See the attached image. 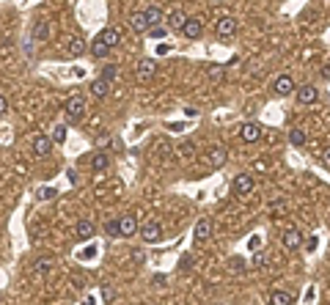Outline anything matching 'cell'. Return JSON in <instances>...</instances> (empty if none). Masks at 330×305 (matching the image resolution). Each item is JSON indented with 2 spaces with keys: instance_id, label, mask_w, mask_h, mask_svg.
<instances>
[{
  "instance_id": "6da1fadb",
  "label": "cell",
  "mask_w": 330,
  "mask_h": 305,
  "mask_svg": "<svg viewBox=\"0 0 330 305\" xmlns=\"http://www.w3.org/2000/svg\"><path fill=\"white\" fill-rule=\"evenodd\" d=\"M66 119L69 124H80L82 119H86V99L82 96H72L66 102Z\"/></svg>"
},
{
  "instance_id": "7a4b0ae2",
  "label": "cell",
  "mask_w": 330,
  "mask_h": 305,
  "mask_svg": "<svg viewBox=\"0 0 330 305\" xmlns=\"http://www.w3.org/2000/svg\"><path fill=\"white\" fill-rule=\"evenodd\" d=\"M262 135H264V130H262L259 121H245V124L239 127V138H242L245 143H256V140H262Z\"/></svg>"
},
{
  "instance_id": "3957f363",
  "label": "cell",
  "mask_w": 330,
  "mask_h": 305,
  "mask_svg": "<svg viewBox=\"0 0 330 305\" xmlns=\"http://www.w3.org/2000/svg\"><path fill=\"white\" fill-rule=\"evenodd\" d=\"M138 231H140V237H143V242H160V237H162V226L154 220L143 223V228H138Z\"/></svg>"
},
{
  "instance_id": "277c9868",
  "label": "cell",
  "mask_w": 330,
  "mask_h": 305,
  "mask_svg": "<svg viewBox=\"0 0 330 305\" xmlns=\"http://www.w3.org/2000/svg\"><path fill=\"white\" fill-rule=\"evenodd\" d=\"M138 218H132V215H124V218L119 220V237L124 239H129V237H135L138 234Z\"/></svg>"
},
{
  "instance_id": "5b68a950",
  "label": "cell",
  "mask_w": 330,
  "mask_h": 305,
  "mask_svg": "<svg viewBox=\"0 0 330 305\" xmlns=\"http://www.w3.org/2000/svg\"><path fill=\"white\" fill-rule=\"evenodd\" d=\"M228 160V151L223 149V146H212L209 154H206V162H209V168H223Z\"/></svg>"
},
{
  "instance_id": "8992f818",
  "label": "cell",
  "mask_w": 330,
  "mask_h": 305,
  "mask_svg": "<svg viewBox=\"0 0 330 305\" xmlns=\"http://www.w3.org/2000/svg\"><path fill=\"white\" fill-rule=\"evenodd\" d=\"M182 33H185L187 39H201V33H204V22L198 20V17H193V20H187L185 25H182Z\"/></svg>"
},
{
  "instance_id": "52a82bcc",
  "label": "cell",
  "mask_w": 330,
  "mask_h": 305,
  "mask_svg": "<svg viewBox=\"0 0 330 305\" xmlns=\"http://www.w3.org/2000/svg\"><path fill=\"white\" fill-rule=\"evenodd\" d=\"M97 39H99V42H102L105 47H108V50H113V47H119V44H121V33L116 31V28H105V31L99 33Z\"/></svg>"
},
{
  "instance_id": "ba28073f",
  "label": "cell",
  "mask_w": 330,
  "mask_h": 305,
  "mask_svg": "<svg viewBox=\"0 0 330 305\" xmlns=\"http://www.w3.org/2000/svg\"><path fill=\"white\" fill-rule=\"evenodd\" d=\"M234 192H237V195H248V192H253V176L251 173H239L237 179H234Z\"/></svg>"
},
{
  "instance_id": "9c48e42d",
  "label": "cell",
  "mask_w": 330,
  "mask_h": 305,
  "mask_svg": "<svg viewBox=\"0 0 330 305\" xmlns=\"http://www.w3.org/2000/svg\"><path fill=\"white\" fill-rule=\"evenodd\" d=\"M135 74H138V80H151V77L157 74V63L146 58V61H140V63H138V69H135Z\"/></svg>"
},
{
  "instance_id": "30bf717a",
  "label": "cell",
  "mask_w": 330,
  "mask_h": 305,
  "mask_svg": "<svg viewBox=\"0 0 330 305\" xmlns=\"http://www.w3.org/2000/svg\"><path fill=\"white\" fill-rule=\"evenodd\" d=\"M234 33H237V20H234V17H223V20L217 22V36L228 39V36H234Z\"/></svg>"
},
{
  "instance_id": "8fae6325",
  "label": "cell",
  "mask_w": 330,
  "mask_h": 305,
  "mask_svg": "<svg viewBox=\"0 0 330 305\" xmlns=\"http://www.w3.org/2000/svg\"><path fill=\"white\" fill-rule=\"evenodd\" d=\"M212 231H215V228H212V220L209 218H201L196 223V242H206V239L212 237Z\"/></svg>"
},
{
  "instance_id": "7c38bea8",
  "label": "cell",
  "mask_w": 330,
  "mask_h": 305,
  "mask_svg": "<svg viewBox=\"0 0 330 305\" xmlns=\"http://www.w3.org/2000/svg\"><path fill=\"white\" fill-rule=\"evenodd\" d=\"M50 149H52V140L47 138V135H36V138H33V154L36 157H47Z\"/></svg>"
},
{
  "instance_id": "4fadbf2b",
  "label": "cell",
  "mask_w": 330,
  "mask_h": 305,
  "mask_svg": "<svg viewBox=\"0 0 330 305\" xmlns=\"http://www.w3.org/2000/svg\"><path fill=\"white\" fill-rule=\"evenodd\" d=\"M275 93H278V96H289V93L294 91V80L289 77V74H281L278 80H275Z\"/></svg>"
},
{
  "instance_id": "5bb4252c",
  "label": "cell",
  "mask_w": 330,
  "mask_h": 305,
  "mask_svg": "<svg viewBox=\"0 0 330 305\" xmlns=\"http://www.w3.org/2000/svg\"><path fill=\"white\" fill-rule=\"evenodd\" d=\"M316 96H319V91H316L314 85H300L297 88V102H303V105L316 102Z\"/></svg>"
},
{
  "instance_id": "9a60e30c",
  "label": "cell",
  "mask_w": 330,
  "mask_h": 305,
  "mask_svg": "<svg viewBox=\"0 0 330 305\" xmlns=\"http://www.w3.org/2000/svg\"><path fill=\"white\" fill-rule=\"evenodd\" d=\"M284 245L289 250H297L300 245H303V234H300V228H289L284 234Z\"/></svg>"
},
{
  "instance_id": "2e32d148",
  "label": "cell",
  "mask_w": 330,
  "mask_h": 305,
  "mask_svg": "<svg viewBox=\"0 0 330 305\" xmlns=\"http://www.w3.org/2000/svg\"><path fill=\"white\" fill-rule=\"evenodd\" d=\"M143 20H146V25L149 28H157L162 22V11L157 9V6H149V9L143 11Z\"/></svg>"
},
{
  "instance_id": "e0dca14e",
  "label": "cell",
  "mask_w": 330,
  "mask_h": 305,
  "mask_svg": "<svg viewBox=\"0 0 330 305\" xmlns=\"http://www.w3.org/2000/svg\"><path fill=\"white\" fill-rule=\"evenodd\" d=\"M82 50H86V44H82V39L80 36H72V39H66V47H63V52L66 55H82Z\"/></svg>"
},
{
  "instance_id": "ac0fdd59",
  "label": "cell",
  "mask_w": 330,
  "mask_h": 305,
  "mask_svg": "<svg viewBox=\"0 0 330 305\" xmlns=\"http://www.w3.org/2000/svg\"><path fill=\"white\" fill-rule=\"evenodd\" d=\"M185 22H187V17H185V11H182V9H174L168 14V28H174V31H182Z\"/></svg>"
},
{
  "instance_id": "d6986e66",
  "label": "cell",
  "mask_w": 330,
  "mask_h": 305,
  "mask_svg": "<svg viewBox=\"0 0 330 305\" xmlns=\"http://www.w3.org/2000/svg\"><path fill=\"white\" fill-rule=\"evenodd\" d=\"M94 231H97V226L91 220H77V239H91Z\"/></svg>"
},
{
  "instance_id": "ffe728a7",
  "label": "cell",
  "mask_w": 330,
  "mask_h": 305,
  "mask_svg": "<svg viewBox=\"0 0 330 305\" xmlns=\"http://www.w3.org/2000/svg\"><path fill=\"white\" fill-rule=\"evenodd\" d=\"M108 91H110V83H108V80L97 77V80H94V83H91V93H94V96H97V99L108 96Z\"/></svg>"
},
{
  "instance_id": "44dd1931",
  "label": "cell",
  "mask_w": 330,
  "mask_h": 305,
  "mask_svg": "<svg viewBox=\"0 0 330 305\" xmlns=\"http://www.w3.org/2000/svg\"><path fill=\"white\" fill-rule=\"evenodd\" d=\"M129 28H132L135 33H146L149 31V25H146V20H143V11H138V14L129 17Z\"/></svg>"
},
{
  "instance_id": "7402d4cb",
  "label": "cell",
  "mask_w": 330,
  "mask_h": 305,
  "mask_svg": "<svg viewBox=\"0 0 330 305\" xmlns=\"http://www.w3.org/2000/svg\"><path fill=\"white\" fill-rule=\"evenodd\" d=\"M108 165H110V160H108V154H105V151H99V154H94V160H91V168H94L97 173L108 171Z\"/></svg>"
},
{
  "instance_id": "603a6c76",
  "label": "cell",
  "mask_w": 330,
  "mask_h": 305,
  "mask_svg": "<svg viewBox=\"0 0 330 305\" xmlns=\"http://www.w3.org/2000/svg\"><path fill=\"white\" fill-rule=\"evenodd\" d=\"M47 36H50V22H47V20H39L36 25H33V39H39V42H44Z\"/></svg>"
},
{
  "instance_id": "cb8c5ba5",
  "label": "cell",
  "mask_w": 330,
  "mask_h": 305,
  "mask_svg": "<svg viewBox=\"0 0 330 305\" xmlns=\"http://www.w3.org/2000/svg\"><path fill=\"white\" fill-rule=\"evenodd\" d=\"M305 140H308V135H305V130H289V143L292 146H305Z\"/></svg>"
},
{
  "instance_id": "d4e9b609",
  "label": "cell",
  "mask_w": 330,
  "mask_h": 305,
  "mask_svg": "<svg viewBox=\"0 0 330 305\" xmlns=\"http://www.w3.org/2000/svg\"><path fill=\"white\" fill-rule=\"evenodd\" d=\"M270 305H292V294L289 291H273L270 294Z\"/></svg>"
},
{
  "instance_id": "484cf974",
  "label": "cell",
  "mask_w": 330,
  "mask_h": 305,
  "mask_svg": "<svg viewBox=\"0 0 330 305\" xmlns=\"http://www.w3.org/2000/svg\"><path fill=\"white\" fill-rule=\"evenodd\" d=\"M108 52H110L108 47H105L102 42H99V39H94V44H91V55H94V58H105Z\"/></svg>"
},
{
  "instance_id": "4316f807",
  "label": "cell",
  "mask_w": 330,
  "mask_h": 305,
  "mask_svg": "<svg viewBox=\"0 0 330 305\" xmlns=\"http://www.w3.org/2000/svg\"><path fill=\"white\" fill-rule=\"evenodd\" d=\"M33 269H36V275H47V272L52 269V259H39Z\"/></svg>"
},
{
  "instance_id": "83f0119b",
  "label": "cell",
  "mask_w": 330,
  "mask_h": 305,
  "mask_svg": "<svg viewBox=\"0 0 330 305\" xmlns=\"http://www.w3.org/2000/svg\"><path fill=\"white\" fill-rule=\"evenodd\" d=\"M52 140H55V143H63V140H66V127L58 124L55 130H52Z\"/></svg>"
},
{
  "instance_id": "f1b7e54d",
  "label": "cell",
  "mask_w": 330,
  "mask_h": 305,
  "mask_svg": "<svg viewBox=\"0 0 330 305\" xmlns=\"http://www.w3.org/2000/svg\"><path fill=\"white\" fill-rule=\"evenodd\" d=\"M55 195H58V190H52V187H41V190H39L41 201H50V198H55Z\"/></svg>"
},
{
  "instance_id": "f546056e",
  "label": "cell",
  "mask_w": 330,
  "mask_h": 305,
  "mask_svg": "<svg viewBox=\"0 0 330 305\" xmlns=\"http://www.w3.org/2000/svg\"><path fill=\"white\" fill-rule=\"evenodd\" d=\"M102 300L105 302H113L116 300V289H113V286H102Z\"/></svg>"
},
{
  "instance_id": "4dcf8cb0",
  "label": "cell",
  "mask_w": 330,
  "mask_h": 305,
  "mask_svg": "<svg viewBox=\"0 0 330 305\" xmlns=\"http://www.w3.org/2000/svg\"><path fill=\"white\" fill-rule=\"evenodd\" d=\"M105 231H108L110 237H119V220H108L105 223Z\"/></svg>"
},
{
  "instance_id": "1f68e13d",
  "label": "cell",
  "mask_w": 330,
  "mask_h": 305,
  "mask_svg": "<svg viewBox=\"0 0 330 305\" xmlns=\"http://www.w3.org/2000/svg\"><path fill=\"white\" fill-rule=\"evenodd\" d=\"M116 74H119V69H116V66H105L102 80H108V83H110V80H116Z\"/></svg>"
},
{
  "instance_id": "d6a6232c",
  "label": "cell",
  "mask_w": 330,
  "mask_h": 305,
  "mask_svg": "<svg viewBox=\"0 0 330 305\" xmlns=\"http://www.w3.org/2000/svg\"><path fill=\"white\" fill-rule=\"evenodd\" d=\"M259 248H262V237H256V234L248 237V250H259Z\"/></svg>"
},
{
  "instance_id": "836d02e7",
  "label": "cell",
  "mask_w": 330,
  "mask_h": 305,
  "mask_svg": "<svg viewBox=\"0 0 330 305\" xmlns=\"http://www.w3.org/2000/svg\"><path fill=\"white\" fill-rule=\"evenodd\" d=\"M94 256H97V245H88V248L80 253V259H82V261H88V259H94Z\"/></svg>"
},
{
  "instance_id": "e575fe53",
  "label": "cell",
  "mask_w": 330,
  "mask_h": 305,
  "mask_svg": "<svg viewBox=\"0 0 330 305\" xmlns=\"http://www.w3.org/2000/svg\"><path fill=\"white\" fill-rule=\"evenodd\" d=\"M179 151L187 157V160H190V157H193V151H196V146H193L190 140H187V143H182V146H179Z\"/></svg>"
},
{
  "instance_id": "d590c367",
  "label": "cell",
  "mask_w": 330,
  "mask_h": 305,
  "mask_svg": "<svg viewBox=\"0 0 330 305\" xmlns=\"http://www.w3.org/2000/svg\"><path fill=\"white\" fill-rule=\"evenodd\" d=\"M149 36H151V39H162V36H165V28H162V25L149 28Z\"/></svg>"
},
{
  "instance_id": "8d00e7d4",
  "label": "cell",
  "mask_w": 330,
  "mask_h": 305,
  "mask_svg": "<svg viewBox=\"0 0 330 305\" xmlns=\"http://www.w3.org/2000/svg\"><path fill=\"white\" fill-rule=\"evenodd\" d=\"M193 267V256L187 253V256H182V264H179V269H190Z\"/></svg>"
},
{
  "instance_id": "74e56055",
  "label": "cell",
  "mask_w": 330,
  "mask_h": 305,
  "mask_svg": "<svg viewBox=\"0 0 330 305\" xmlns=\"http://www.w3.org/2000/svg\"><path fill=\"white\" fill-rule=\"evenodd\" d=\"M316 242H319V237H311L308 242H305V250H308V253H314V250H316Z\"/></svg>"
},
{
  "instance_id": "f35d334b",
  "label": "cell",
  "mask_w": 330,
  "mask_h": 305,
  "mask_svg": "<svg viewBox=\"0 0 330 305\" xmlns=\"http://www.w3.org/2000/svg\"><path fill=\"white\" fill-rule=\"evenodd\" d=\"M6 113H9V99H6V96H0V119H3Z\"/></svg>"
},
{
  "instance_id": "ab89813d",
  "label": "cell",
  "mask_w": 330,
  "mask_h": 305,
  "mask_svg": "<svg viewBox=\"0 0 330 305\" xmlns=\"http://www.w3.org/2000/svg\"><path fill=\"white\" fill-rule=\"evenodd\" d=\"M264 261H267V259H264L262 253H256V256H253V267H264Z\"/></svg>"
},
{
  "instance_id": "60d3db41",
  "label": "cell",
  "mask_w": 330,
  "mask_h": 305,
  "mask_svg": "<svg viewBox=\"0 0 330 305\" xmlns=\"http://www.w3.org/2000/svg\"><path fill=\"white\" fill-rule=\"evenodd\" d=\"M157 151H160V157H168L171 146H168V143H160V146H157Z\"/></svg>"
},
{
  "instance_id": "b9f144b4",
  "label": "cell",
  "mask_w": 330,
  "mask_h": 305,
  "mask_svg": "<svg viewBox=\"0 0 330 305\" xmlns=\"http://www.w3.org/2000/svg\"><path fill=\"white\" fill-rule=\"evenodd\" d=\"M151 283H154V286H165V275H154V278H151Z\"/></svg>"
},
{
  "instance_id": "7bdbcfd3",
  "label": "cell",
  "mask_w": 330,
  "mask_h": 305,
  "mask_svg": "<svg viewBox=\"0 0 330 305\" xmlns=\"http://www.w3.org/2000/svg\"><path fill=\"white\" fill-rule=\"evenodd\" d=\"M231 267H234V269H242V259H239V256H234V259H231Z\"/></svg>"
},
{
  "instance_id": "ee69618b",
  "label": "cell",
  "mask_w": 330,
  "mask_h": 305,
  "mask_svg": "<svg viewBox=\"0 0 330 305\" xmlns=\"http://www.w3.org/2000/svg\"><path fill=\"white\" fill-rule=\"evenodd\" d=\"M185 116H190V119H196V116H198V110H196V108H187V110H185Z\"/></svg>"
},
{
  "instance_id": "f6af8a7d",
  "label": "cell",
  "mask_w": 330,
  "mask_h": 305,
  "mask_svg": "<svg viewBox=\"0 0 330 305\" xmlns=\"http://www.w3.org/2000/svg\"><path fill=\"white\" fill-rule=\"evenodd\" d=\"M157 52H160V55H165V52H171V47H168V44H160V47H157Z\"/></svg>"
},
{
  "instance_id": "bcb514c9",
  "label": "cell",
  "mask_w": 330,
  "mask_h": 305,
  "mask_svg": "<svg viewBox=\"0 0 330 305\" xmlns=\"http://www.w3.org/2000/svg\"><path fill=\"white\" fill-rule=\"evenodd\" d=\"M322 162H325V165H327V168H330V149H327V151H325V154H322Z\"/></svg>"
},
{
  "instance_id": "7dc6e473",
  "label": "cell",
  "mask_w": 330,
  "mask_h": 305,
  "mask_svg": "<svg viewBox=\"0 0 330 305\" xmlns=\"http://www.w3.org/2000/svg\"><path fill=\"white\" fill-rule=\"evenodd\" d=\"M322 74H325V80H330V66H325V72Z\"/></svg>"
}]
</instances>
